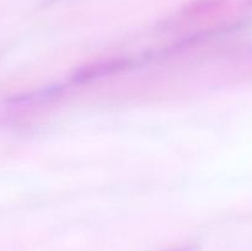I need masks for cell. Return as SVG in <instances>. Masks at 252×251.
<instances>
[{
    "mask_svg": "<svg viewBox=\"0 0 252 251\" xmlns=\"http://www.w3.org/2000/svg\"><path fill=\"white\" fill-rule=\"evenodd\" d=\"M46 1V4H52V2H56L57 0H44Z\"/></svg>",
    "mask_w": 252,
    "mask_h": 251,
    "instance_id": "obj_3",
    "label": "cell"
},
{
    "mask_svg": "<svg viewBox=\"0 0 252 251\" xmlns=\"http://www.w3.org/2000/svg\"><path fill=\"white\" fill-rule=\"evenodd\" d=\"M129 63H130L129 61H123V59H120V61H112L103 64H97V65L95 66L83 68L73 76V81H75V83H81V81L89 80V79L95 78V76H98V75H102V74L105 73H111V71L117 70V69L125 68V66Z\"/></svg>",
    "mask_w": 252,
    "mask_h": 251,
    "instance_id": "obj_1",
    "label": "cell"
},
{
    "mask_svg": "<svg viewBox=\"0 0 252 251\" xmlns=\"http://www.w3.org/2000/svg\"><path fill=\"white\" fill-rule=\"evenodd\" d=\"M250 4H251V5H252V0H250Z\"/></svg>",
    "mask_w": 252,
    "mask_h": 251,
    "instance_id": "obj_4",
    "label": "cell"
},
{
    "mask_svg": "<svg viewBox=\"0 0 252 251\" xmlns=\"http://www.w3.org/2000/svg\"><path fill=\"white\" fill-rule=\"evenodd\" d=\"M228 0H196L185 7V14L187 15H199L203 12L211 11V10L220 7Z\"/></svg>",
    "mask_w": 252,
    "mask_h": 251,
    "instance_id": "obj_2",
    "label": "cell"
}]
</instances>
